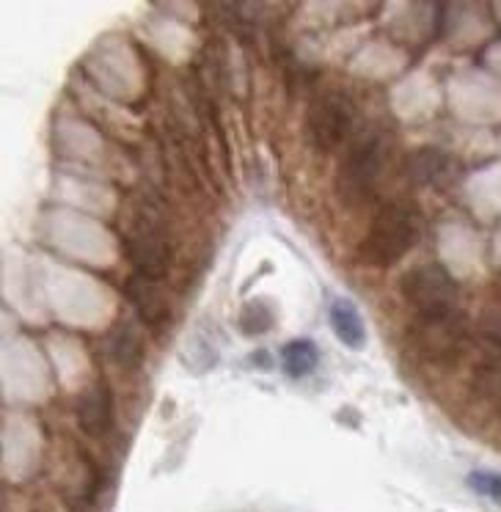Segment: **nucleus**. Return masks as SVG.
<instances>
[{
  "instance_id": "obj_1",
  "label": "nucleus",
  "mask_w": 501,
  "mask_h": 512,
  "mask_svg": "<svg viewBox=\"0 0 501 512\" xmlns=\"http://www.w3.org/2000/svg\"><path fill=\"white\" fill-rule=\"evenodd\" d=\"M422 215L408 204H386L375 215L367 237L361 243V256L372 268H394L411 248L422 240Z\"/></svg>"
},
{
  "instance_id": "obj_2",
  "label": "nucleus",
  "mask_w": 501,
  "mask_h": 512,
  "mask_svg": "<svg viewBox=\"0 0 501 512\" xmlns=\"http://www.w3.org/2000/svg\"><path fill=\"white\" fill-rule=\"evenodd\" d=\"M124 251L138 276L160 281L171 270V243L163 218L152 207L135 212L124 232Z\"/></svg>"
},
{
  "instance_id": "obj_3",
  "label": "nucleus",
  "mask_w": 501,
  "mask_h": 512,
  "mask_svg": "<svg viewBox=\"0 0 501 512\" xmlns=\"http://www.w3.org/2000/svg\"><path fill=\"white\" fill-rule=\"evenodd\" d=\"M400 292L402 298L419 312V317H438V314L455 312L460 287L444 265L424 262L402 276Z\"/></svg>"
},
{
  "instance_id": "obj_4",
  "label": "nucleus",
  "mask_w": 501,
  "mask_h": 512,
  "mask_svg": "<svg viewBox=\"0 0 501 512\" xmlns=\"http://www.w3.org/2000/svg\"><path fill=\"white\" fill-rule=\"evenodd\" d=\"M356 127V105L345 91H325L314 97L306 113V130L320 152H334L350 141Z\"/></svg>"
},
{
  "instance_id": "obj_5",
  "label": "nucleus",
  "mask_w": 501,
  "mask_h": 512,
  "mask_svg": "<svg viewBox=\"0 0 501 512\" xmlns=\"http://www.w3.org/2000/svg\"><path fill=\"white\" fill-rule=\"evenodd\" d=\"M386 163V149L380 135H361L347 149L339 168V190L347 201H364L375 193Z\"/></svg>"
},
{
  "instance_id": "obj_6",
  "label": "nucleus",
  "mask_w": 501,
  "mask_h": 512,
  "mask_svg": "<svg viewBox=\"0 0 501 512\" xmlns=\"http://www.w3.org/2000/svg\"><path fill=\"white\" fill-rule=\"evenodd\" d=\"M124 298L133 306L135 317L146 325V328H163L171 323V303L168 295L160 290V281L144 279L133 273L124 281Z\"/></svg>"
},
{
  "instance_id": "obj_7",
  "label": "nucleus",
  "mask_w": 501,
  "mask_h": 512,
  "mask_svg": "<svg viewBox=\"0 0 501 512\" xmlns=\"http://www.w3.org/2000/svg\"><path fill=\"white\" fill-rule=\"evenodd\" d=\"M457 174V163L452 155H446L444 149H433L424 146L416 149L405 160V177L411 179L413 185L422 188H444L446 182H452Z\"/></svg>"
},
{
  "instance_id": "obj_8",
  "label": "nucleus",
  "mask_w": 501,
  "mask_h": 512,
  "mask_svg": "<svg viewBox=\"0 0 501 512\" xmlns=\"http://www.w3.org/2000/svg\"><path fill=\"white\" fill-rule=\"evenodd\" d=\"M78 424L89 438H102L113 427V394L105 380L91 383L78 402Z\"/></svg>"
},
{
  "instance_id": "obj_9",
  "label": "nucleus",
  "mask_w": 501,
  "mask_h": 512,
  "mask_svg": "<svg viewBox=\"0 0 501 512\" xmlns=\"http://www.w3.org/2000/svg\"><path fill=\"white\" fill-rule=\"evenodd\" d=\"M463 331H466V323H463V317L457 312L438 314V317H419L416 342L427 353H449L463 339Z\"/></svg>"
},
{
  "instance_id": "obj_10",
  "label": "nucleus",
  "mask_w": 501,
  "mask_h": 512,
  "mask_svg": "<svg viewBox=\"0 0 501 512\" xmlns=\"http://www.w3.org/2000/svg\"><path fill=\"white\" fill-rule=\"evenodd\" d=\"M108 356L113 358V364L124 369H138L144 364L146 342L138 323H133V320L116 323V328L108 336Z\"/></svg>"
},
{
  "instance_id": "obj_11",
  "label": "nucleus",
  "mask_w": 501,
  "mask_h": 512,
  "mask_svg": "<svg viewBox=\"0 0 501 512\" xmlns=\"http://www.w3.org/2000/svg\"><path fill=\"white\" fill-rule=\"evenodd\" d=\"M328 320H331V331L336 334V339L347 347V350H364L367 347V325H364V317L358 312V306L347 298H336L331 303V312H328Z\"/></svg>"
},
{
  "instance_id": "obj_12",
  "label": "nucleus",
  "mask_w": 501,
  "mask_h": 512,
  "mask_svg": "<svg viewBox=\"0 0 501 512\" xmlns=\"http://www.w3.org/2000/svg\"><path fill=\"white\" fill-rule=\"evenodd\" d=\"M317 364H320V350L312 339H295L281 347V369L287 372V378H309Z\"/></svg>"
},
{
  "instance_id": "obj_13",
  "label": "nucleus",
  "mask_w": 501,
  "mask_h": 512,
  "mask_svg": "<svg viewBox=\"0 0 501 512\" xmlns=\"http://www.w3.org/2000/svg\"><path fill=\"white\" fill-rule=\"evenodd\" d=\"M273 320H276V314H273V309H270L268 303L251 301L243 306L240 320H237V328H240V334L245 336H262L273 328Z\"/></svg>"
},
{
  "instance_id": "obj_14",
  "label": "nucleus",
  "mask_w": 501,
  "mask_h": 512,
  "mask_svg": "<svg viewBox=\"0 0 501 512\" xmlns=\"http://www.w3.org/2000/svg\"><path fill=\"white\" fill-rule=\"evenodd\" d=\"M468 488L485 496V499L501 501V474H493V471H474L468 474Z\"/></svg>"
},
{
  "instance_id": "obj_15",
  "label": "nucleus",
  "mask_w": 501,
  "mask_h": 512,
  "mask_svg": "<svg viewBox=\"0 0 501 512\" xmlns=\"http://www.w3.org/2000/svg\"><path fill=\"white\" fill-rule=\"evenodd\" d=\"M479 336L482 342L501 353V309H488L479 320Z\"/></svg>"
},
{
  "instance_id": "obj_16",
  "label": "nucleus",
  "mask_w": 501,
  "mask_h": 512,
  "mask_svg": "<svg viewBox=\"0 0 501 512\" xmlns=\"http://www.w3.org/2000/svg\"><path fill=\"white\" fill-rule=\"evenodd\" d=\"M251 361H259V369H270V364H273V361H270V353H265V350L254 353V356H251Z\"/></svg>"
}]
</instances>
